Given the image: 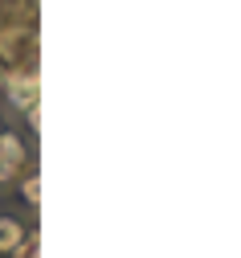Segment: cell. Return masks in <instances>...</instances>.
I'll use <instances>...</instances> for the list:
<instances>
[{
	"label": "cell",
	"mask_w": 241,
	"mask_h": 258,
	"mask_svg": "<svg viewBox=\"0 0 241 258\" xmlns=\"http://www.w3.org/2000/svg\"><path fill=\"white\" fill-rule=\"evenodd\" d=\"M41 0H0V94L37 123Z\"/></svg>",
	"instance_id": "cell-1"
},
{
	"label": "cell",
	"mask_w": 241,
	"mask_h": 258,
	"mask_svg": "<svg viewBox=\"0 0 241 258\" xmlns=\"http://www.w3.org/2000/svg\"><path fill=\"white\" fill-rule=\"evenodd\" d=\"M21 238H25V225H21V217H13V213H0V258H13V250L21 246Z\"/></svg>",
	"instance_id": "cell-2"
},
{
	"label": "cell",
	"mask_w": 241,
	"mask_h": 258,
	"mask_svg": "<svg viewBox=\"0 0 241 258\" xmlns=\"http://www.w3.org/2000/svg\"><path fill=\"white\" fill-rule=\"evenodd\" d=\"M17 188L25 192V205H29L33 213H37V205H41V176H37V168H33V164L25 168V176L17 180Z\"/></svg>",
	"instance_id": "cell-3"
},
{
	"label": "cell",
	"mask_w": 241,
	"mask_h": 258,
	"mask_svg": "<svg viewBox=\"0 0 241 258\" xmlns=\"http://www.w3.org/2000/svg\"><path fill=\"white\" fill-rule=\"evenodd\" d=\"M0 152H5V156H13L17 164H29V144L13 132V127H5V132H0Z\"/></svg>",
	"instance_id": "cell-4"
},
{
	"label": "cell",
	"mask_w": 241,
	"mask_h": 258,
	"mask_svg": "<svg viewBox=\"0 0 241 258\" xmlns=\"http://www.w3.org/2000/svg\"><path fill=\"white\" fill-rule=\"evenodd\" d=\"M25 168H29V164H17L13 156H5V152H0V192L17 188V180L25 176Z\"/></svg>",
	"instance_id": "cell-5"
},
{
	"label": "cell",
	"mask_w": 241,
	"mask_h": 258,
	"mask_svg": "<svg viewBox=\"0 0 241 258\" xmlns=\"http://www.w3.org/2000/svg\"><path fill=\"white\" fill-rule=\"evenodd\" d=\"M37 250H41V234H37V230H25V238H21V246L13 250V258H37Z\"/></svg>",
	"instance_id": "cell-6"
},
{
	"label": "cell",
	"mask_w": 241,
	"mask_h": 258,
	"mask_svg": "<svg viewBox=\"0 0 241 258\" xmlns=\"http://www.w3.org/2000/svg\"><path fill=\"white\" fill-rule=\"evenodd\" d=\"M5 127H9V119H5V115H0V132H5Z\"/></svg>",
	"instance_id": "cell-7"
}]
</instances>
